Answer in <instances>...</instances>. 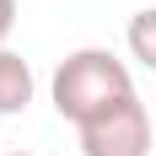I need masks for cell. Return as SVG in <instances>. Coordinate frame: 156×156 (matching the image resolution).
I'll list each match as a JSON object with an SVG mask.
<instances>
[{
  "mask_svg": "<svg viewBox=\"0 0 156 156\" xmlns=\"http://www.w3.org/2000/svg\"><path fill=\"white\" fill-rule=\"evenodd\" d=\"M129 54L145 65V70H156V5H145V11H135L129 16Z\"/></svg>",
  "mask_w": 156,
  "mask_h": 156,
  "instance_id": "277c9868",
  "label": "cell"
},
{
  "mask_svg": "<svg viewBox=\"0 0 156 156\" xmlns=\"http://www.w3.org/2000/svg\"><path fill=\"white\" fill-rule=\"evenodd\" d=\"M81 156H151V113L140 97H124L102 119L81 124Z\"/></svg>",
  "mask_w": 156,
  "mask_h": 156,
  "instance_id": "7a4b0ae2",
  "label": "cell"
},
{
  "mask_svg": "<svg viewBox=\"0 0 156 156\" xmlns=\"http://www.w3.org/2000/svg\"><path fill=\"white\" fill-rule=\"evenodd\" d=\"M32 102V65L16 48H0V113H22Z\"/></svg>",
  "mask_w": 156,
  "mask_h": 156,
  "instance_id": "3957f363",
  "label": "cell"
},
{
  "mask_svg": "<svg viewBox=\"0 0 156 156\" xmlns=\"http://www.w3.org/2000/svg\"><path fill=\"white\" fill-rule=\"evenodd\" d=\"M54 108L59 119L70 124H92L102 119L108 108H119L124 97H135V81H129V65L108 48H76V54H65L59 70H54Z\"/></svg>",
  "mask_w": 156,
  "mask_h": 156,
  "instance_id": "6da1fadb",
  "label": "cell"
},
{
  "mask_svg": "<svg viewBox=\"0 0 156 156\" xmlns=\"http://www.w3.org/2000/svg\"><path fill=\"white\" fill-rule=\"evenodd\" d=\"M11 156H32V151H11Z\"/></svg>",
  "mask_w": 156,
  "mask_h": 156,
  "instance_id": "8992f818",
  "label": "cell"
},
{
  "mask_svg": "<svg viewBox=\"0 0 156 156\" xmlns=\"http://www.w3.org/2000/svg\"><path fill=\"white\" fill-rule=\"evenodd\" d=\"M11 27H16V0H0V48H5Z\"/></svg>",
  "mask_w": 156,
  "mask_h": 156,
  "instance_id": "5b68a950",
  "label": "cell"
}]
</instances>
